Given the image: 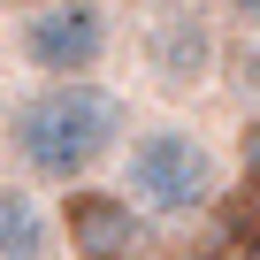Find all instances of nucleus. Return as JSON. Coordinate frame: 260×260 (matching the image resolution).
<instances>
[{"mask_svg": "<svg viewBox=\"0 0 260 260\" xmlns=\"http://www.w3.org/2000/svg\"><path fill=\"white\" fill-rule=\"evenodd\" d=\"M130 100L107 84V77H84V84H31L8 100L0 115V153H8V176L39 184V191H84L115 169L122 138H130Z\"/></svg>", "mask_w": 260, "mask_h": 260, "instance_id": "nucleus-1", "label": "nucleus"}, {"mask_svg": "<svg viewBox=\"0 0 260 260\" xmlns=\"http://www.w3.org/2000/svg\"><path fill=\"white\" fill-rule=\"evenodd\" d=\"M0 260H69L61 252V207L23 176H0Z\"/></svg>", "mask_w": 260, "mask_h": 260, "instance_id": "nucleus-6", "label": "nucleus"}, {"mask_svg": "<svg viewBox=\"0 0 260 260\" xmlns=\"http://www.w3.org/2000/svg\"><path fill=\"white\" fill-rule=\"evenodd\" d=\"M222 54H230V31L214 23L207 0H153L138 23V69L161 100H191L222 84Z\"/></svg>", "mask_w": 260, "mask_h": 260, "instance_id": "nucleus-4", "label": "nucleus"}, {"mask_svg": "<svg viewBox=\"0 0 260 260\" xmlns=\"http://www.w3.org/2000/svg\"><path fill=\"white\" fill-rule=\"evenodd\" d=\"M222 84H230V100H237L245 115H260V31H252V39H230V54H222Z\"/></svg>", "mask_w": 260, "mask_h": 260, "instance_id": "nucleus-7", "label": "nucleus"}, {"mask_svg": "<svg viewBox=\"0 0 260 260\" xmlns=\"http://www.w3.org/2000/svg\"><path fill=\"white\" fill-rule=\"evenodd\" d=\"M245 260H260V237H252V245H245Z\"/></svg>", "mask_w": 260, "mask_h": 260, "instance_id": "nucleus-10", "label": "nucleus"}, {"mask_svg": "<svg viewBox=\"0 0 260 260\" xmlns=\"http://www.w3.org/2000/svg\"><path fill=\"white\" fill-rule=\"evenodd\" d=\"M0 46L31 84H84L122 54V16L115 0H16Z\"/></svg>", "mask_w": 260, "mask_h": 260, "instance_id": "nucleus-3", "label": "nucleus"}, {"mask_svg": "<svg viewBox=\"0 0 260 260\" xmlns=\"http://www.w3.org/2000/svg\"><path fill=\"white\" fill-rule=\"evenodd\" d=\"M207 8H214V23H222L230 39H252V31H260V0H207Z\"/></svg>", "mask_w": 260, "mask_h": 260, "instance_id": "nucleus-8", "label": "nucleus"}, {"mask_svg": "<svg viewBox=\"0 0 260 260\" xmlns=\"http://www.w3.org/2000/svg\"><path fill=\"white\" fill-rule=\"evenodd\" d=\"M237 169H245V191H260V115L237 122Z\"/></svg>", "mask_w": 260, "mask_h": 260, "instance_id": "nucleus-9", "label": "nucleus"}, {"mask_svg": "<svg viewBox=\"0 0 260 260\" xmlns=\"http://www.w3.org/2000/svg\"><path fill=\"white\" fill-rule=\"evenodd\" d=\"M222 184H230V161L207 130L184 115V107H161V115H138L130 138L107 169V191L138 214L153 237L161 230H191L222 207Z\"/></svg>", "mask_w": 260, "mask_h": 260, "instance_id": "nucleus-2", "label": "nucleus"}, {"mask_svg": "<svg viewBox=\"0 0 260 260\" xmlns=\"http://www.w3.org/2000/svg\"><path fill=\"white\" fill-rule=\"evenodd\" d=\"M61 252L69 260H153V230L107 184H84L61 199Z\"/></svg>", "mask_w": 260, "mask_h": 260, "instance_id": "nucleus-5", "label": "nucleus"}]
</instances>
